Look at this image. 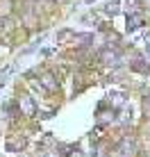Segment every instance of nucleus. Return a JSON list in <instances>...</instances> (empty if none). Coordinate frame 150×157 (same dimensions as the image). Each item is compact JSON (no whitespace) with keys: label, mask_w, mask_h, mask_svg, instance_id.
<instances>
[{"label":"nucleus","mask_w":150,"mask_h":157,"mask_svg":"<svg viewBox=\"0 0 150 157\" xmlns=\"http://www.w3.org/2000/svg\"><path fill=\"white\" fill-rule=\"evenodd\" d=\"M23 107H25V112H28V114H32V102H30L28 98H23Z\"/></svg>","instance_id":"obj_2"},{"label":"nucleus","mask_w":150,"mask_h":157,"mask_svg":"<svg viewBox=\"0 0 150 157\" xmlns=\"http://www.w3.org/2000/svg\"><path fill=\"white\" fill-rule=\"evenodd\" d=\"M139 25H141V18H139V16H130V18H127V30H137Z\"/></svg>","instance_id":"obj_1"},{"label":"nucleus","mask_w":150,"mask_h":157,"mask_svg":"<svg viewBox=\"0 0 150 157\" xmlns=\"http://www.w3.org/2000/svg\"><path fill=\"white\" fill-rule=\"evenodd\" d=\"M148 48H150V36H148Z\"/></svg>","instance_id":"obj_3"}]
</instances>
